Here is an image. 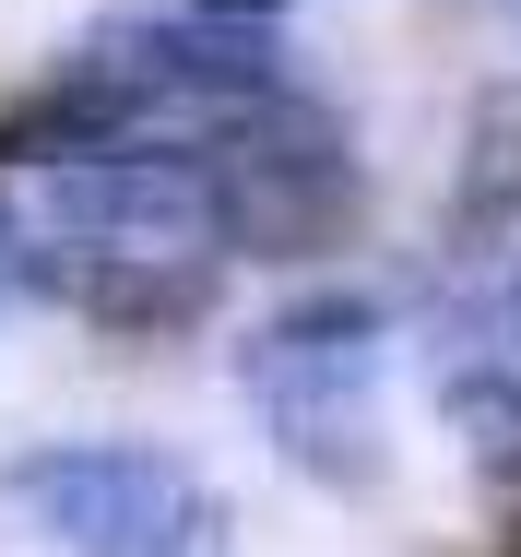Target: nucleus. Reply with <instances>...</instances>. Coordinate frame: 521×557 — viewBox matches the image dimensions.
<instances>
[{"label":"nucleus","mask_w":521,"mask_h":557,"mask_svg":"<svg viewBox=\"0 0 521 557\" xmlns=\"http://www.w3.org/2000/svg\"><path fill=\"white\" fill-rule=\"evenodd\" d=\"M392 297L380 285H297L237 333V404L309 486L356 498L380 486V368H392Z\"/></svg>","instance_id":"1"},{"label":"nucleus","mask_w":521,"mask_h":557,"mask_svg":"<svg viewBox=\"0 0 521 557\" xmlns=\"http://www.w3.org/2000/svg\"><path fill=\"white\" fill-rule=\"evenodd\" d=\"M0 510L60 557H237V498L166 440H36L0 462Z\"/></svg>","instance_id":"2"},{"label":"nucleus","mask_w":521,"mask_h":557,"mask_svg":"<svg viewBox=\"0 0 521 557\" xmlns=\"http://www.w3.org/2000/svg\"><path fill=\"white\" fill-rule=\"evenodd\" d=\"M190 154H202L213 249H225V261H309V249H332V237L356 225V202H368L356 131H344V108L309 96V84L202 119Z\"/></svg>","instance_id":"3"},{"label":"nucleus","mask_w":521,"mask_h":557,"mask_svg":"<svg viewBox=\"0 0 521 557\" xmlns=\"http://www.w3.org/2000/svg\"><path fill=\"white\" fill-rule=\"evenodd\" d=\"M213 273L225 261H202V249H107V237H60V225L24 249V285L48 309L96 321L107 344H166L190 321H213Z\"/></svg>","instance_id":"4"},{"label":"nucleus","mask_w":521,"mask_h":557,"mask_svg":"<svg viewBox=\"0 0 521 557\" xmlns=\"http://www.w3.org/2000/svg\"><path fill=\"white\" fill-rule=\"evenodd\" d=\"M438 416H450L462 462H474L498 498H521V356L510 344H462V356L438 368Z\"/></svg>","instance_id":"5"},{"label":"nucleus","mask_w":521,"mask_h":557,"mask_svg":"<svg viewBox=\"0 0 521 557\" xmlns=\"http://www.w3.org/2000/svg\"><path fill=\"white\" fill-rule=\"evenodd\" d=\"M166 12H213V24H297L309 0H166Z\"/></svg>","instance_id":"6"},{"label":"nucleus","mask_w":521,"mask_h":557,"mask_svg":"<svg viewBox=\"0 0 521 557\" xmlns=\"http://www.w3.org/2000/svg\"><path fill=\"white\" fill-rule=\"evenodd\" d=\"M24 249H36V237H24V214H12V190H0V297L24 285Z\"/></svg>","instance_id":"7"},{"label":"nucleus","mask_w":521,"mask_h":557,"mask_svg":"<svg viewBox=\"0 0 521 557\" xmlns=\"http://www.w3.org/2000/svg\"><path fill=\"white\" fill-rule=\"evenodd\" d=\"M498 321H510V356H521V273H510V297H498Z\"/></svg>","instance_id":"8"},{"label":"nucleus","mask_w":521,"mask_h":557,"mask_svg":"<svg viewBox=\"0 0 521 557\" xmlns=\"http://www.w3.org/2000/svg\"><path fill=\"white\" fill-rule=\"evenodd\" d=\"M510 24H521V12H510Z\"/></svg>","instance_id":"9"}]
</instances>
